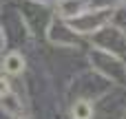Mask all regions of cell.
I'll list each match as a JSON object with an SVG mask.
<instances>
[{
	"label": "cell",
	"mask_w": 126,
	"mask_h": 119,
	"mask_svg": "<svg viewBox=\"0 0 126 119\" xmlns=\"http://www.w3.org/2000/svg\"><path fill=\"white\" fill-rule=\"evenodd\" d=\"M111 20V11H89V13H80L78 18L71 20V29H75L78 33H95L97 29H102L106 22Z\"/></svg>",
	"instance_id": "obj_1"
},
{
	"label": "cell",
	"mask_w": 126,
	"mask_h": 119,
	"mask_svg": "<svg viewBox=\"0 0 126 119\" xmlns=\"http://www.w3.org/2000/svg\"><path fill=\"white\" fill-rule=\"evenodd\" d=\"M89 0H58V15L64 20H73L80 13H84Z\"/></svg>",
	"instance_id": "obj_2"
},
{
	"label": "cell",
	"mask_w": 126,
	"mask_h": 119,
	"mask_svg": "<svg viewBox=\"0 0 126 119\" xmlns=\"http://www.w3.org/2000/svg\"><path fill=\"white\" fill-rule=\"evenodd\" d=\"M2 68H4L9 75H20V73L24 71V57H22L18 51H11V53H7L4 60H2Z\"/></svg>",
	"instance_id": "obj_3"
},
{
	"label": "cell",
	"mask_w": 126,
	"mask_h": 119,
	"mask_svg": "<svg viewBox=\"0 0 126 119\" xmlns=\"http://www.w3.org/2000/svg\"><path fill=\"white\" fill-rule=\"evenodd\" d=\"M0 99H2V110H4L7 115L18 117V115L22 113V102H20V99H18V95H13L11 91H9L7 95H2Z\"/></svg>",
	"instance_id": "obj_4"
},
{
	"label": "cell",
	"mask_w": 126,
	"mask_h": 119,
	"mask_svg": "<svg viewBox=\"0 0 126 119\" xmlns=\"http://www.w3.org/2000/svg\"><path fill=\"white\" fill-rule=\"evenodd\" d=\"M71 115H73V119H91V117H93V106H91L89 102L80 99V102L73 104Z\"/></svg>",
	"instance_id": "obj_5"
},
{
	"label": "cell",
	"mask_w": 126,
	"mask_h": 119,
	"mask_svg": "<svg viewBox=\"0 0 126 119\" xmlns=\"http://www.w3.org/2000/svg\"><path fill=\"white\" fill-rule=\"evenodd\" d=\"M9 91H11V86H9V82H7L4 77H0V97H2V95H7Z\"/></svg>",
	"instance_id": "obj_6"
},
{
	"label": "cell",
	"mask_w": 126,
	"mask_h": 119,
	"mask_svg": "<svg viewBox=\"0 0 126 119\" xmlns=\"http://www.w3.org/2000/svg\"><path fill=\"white\" fill-rule=\"evenodd\" d=\"M4 40H7V38H4V31H2V26H0V51L4 49Z\"/></svg>",
	"instance_id": "obj_7"
}]
</instances>
